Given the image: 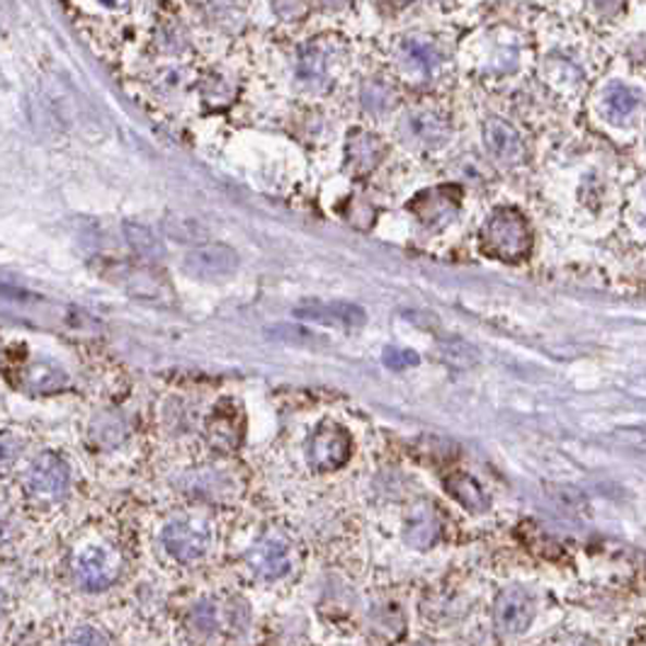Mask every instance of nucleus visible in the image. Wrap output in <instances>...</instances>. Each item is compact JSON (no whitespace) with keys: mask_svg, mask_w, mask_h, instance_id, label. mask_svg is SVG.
I'll return each instance as SVG.
<instances>
[{"mask_svg":"<svg viewBox=\"0 0 646 646\" xmlns=\"http://www.w3.org/2000/svg\"><path fill=\"white\" fill-rule=\"evenodd\" d=\"M440 530H443L440 515H437L435 506L423 501L411 508L409 518H406L403 533H406V542H409L411 547L428 549L435 545L437 537H440Z\"/></svg>","mask_w":646,"mask_h":646,"instance_id":"obj_12","label":"nucleus"},{"mask_svg":"<svg viewBox=\"0 0 646 646\" xmlns=\"http://www.w3.org/2000/svg\"><path fill=\"white\" fill-rule=\"evenodd\" d=\"M479 244L488 258L504 260V263H518L530 256L533 248V232H530L527 219L513 207H501L486 219Z\"/></svg>","mask_w":646,"mask_h":646,"instance_id":"obj_1","label":"nucleus"},{"mask_svg":"<svg viewBox=\"0 0 646 646\" xmlns=\"http://www.w3.org/2000/svg\"><path fill=\"white\" fill-rule=\"evenodd\" d=\"M440 356L447 364H455V368H469V364H474L479 360V352L464 340L440 343Z\"/></svg>","mask_w":646,"mask_h":646,"instance_id":"obj_19","label":"nucleus"},{"mask_svg":"<svg viewBox=\"0 0 646 646\" xmlns=\"http://www.w3.org/2000/svg\"><path fill=\"white\" fill-rule=\"evenodd\" d=\"M76 576L86 591H105L120 576V559L108 547H90L78 559Z\"/></svg>","mask_w":646,"mask_h":646,"instance_id":"obj_7","label":"nucleus"},{"mask_svg":"<svg viewBox=\"0 0 646 646\" xmlns=\"http://www.w3.org/2000/svg\"><path fill=\"white\" fill-rule=\"evenodd\" d=\"M248 567L253 574L263 581H277L289 574V549L279 537H263L258 545L248 551Z\"/></svg>","mask_w":646,"mask_h":646,"instance_id":"obj_10","label":"nucleus"},{"mask_svg":"<svg viewBox=\"0 0 646 646\" xmlns=\"http://www.w3.org/2000/svg\"><path fill=\"white\" fill-rule=\"evenodd\" d=\"M207 433H210V440L219 450L232 452L244 440V411L241 406L234 403L232 399H222L207 421Z\"/></svg>","mask_w":646,"mask_h":646,"instance_id":"obj_9","label":"nucleus"},{"mask_svg":"<svg viewBox=\"0 0 646 646\" xmlns=\"http://www.w3.org/2000/svg\"><path fill=\"white\" fill-rule=\"evenodd\" d=\"M535 618V602L523 588H508L496 598L494 622L496 630L508 637L523 634Z\"/></svg>","mask_w":646,"mask_h":646,"instance_id":"obj_6","label":"nucleus"},{"mask_svg":"<svg viewBox=\"0 0 646 646\" xmlns=\"http://www.w3.org/2000/svg\"><path fill=\"white\" fill-rule=\"evenodd\" d=\"M602 105H606V114L612 124H618V127H624V124H630L634 117H637V112L644 105V96L632 86H622V83H612V86L606 90V100H602Z\"/></svg>","mask_w":646,"mask_h":646,"instance_id":"obj_14","label":"nucleus"},{"mask_svg":"<svg viewBox=\"0 0 646 646\" xmlns=\"http://www.w3.org/2000/svg\"><path fill=\"white\" fill-rule=\"evenodd\" d=\"M185 275L197 279H224L234 275L238 270V253L226 244H204L200 248H192L183 260Z\"/></svg>","mask_w":646,"mask_h":646,"instance_id":"obj_4","label":"nucleus"},{"mask_svg":"<svg viewBox=\"0 0 646 646\" xmlns=\"http://www.w3.org/2000/svg\"><path fill=\"white\" fill-rule=\"evenodd\" d=\"M71 484V469L54 452H41L27 469V492L37 501L54 504L66 496Z\"/></svg>","mask_w":646,"mask_h":646,"instance_id":"obj_3","label":"nucleus"},{"mask_svg":"<svg viewBox=\"0 0 646 646\" xmlns=\"http://www.w3.org/2000/svg\"><path fill=\"white\" fill-rule=\"evenodd\" d=\"M350 433L333 421H323L309 437L307 457L309 467L319 474L336 472L350 457Z\"/></svg>","mask_w":646,"mask_h":646,"instance_id":"obj_2","label":"nucleus"},{"mask_svg":"<svg viewBox=\"0 0 646 646\" xmlns=\"http://www.w3.org/2000/svg\"><path fill=\"white\" fill-rule=\"evenodd\" d=\"M295 316L305 321H314V323H326V326H336V328H360L368 323V311L358 305H350V301L311 299L307 305L295 309Z\"/></svg>","mask_w":646,"mask_h":646,"instance_id":"obj_8","label":"nucleus"},{"mask_svg":"<svg viewBox=\"0 0 646 646\" xmlns=\"http://www.w3.org/2000/svg\"><path fill=\"white\" fill-rule=\"evenodd\" d=\"M268 336L283 343H291V346H305V348L326 346V338L305 326H295V323H279V326L268 328Z\"/></svg>","mask_w":646,"mask_h":646,"instance_id":"obj_17","label":"nucleus"},{"mask_svg":"<svg viewBox=\"0 0 646 646\" xmlns=\"http://www.w3.org/2000/svg\"><path fill=\"white\" fill-rule=\"evenodd\" d=\"M105 3H110V5L117 3V5H120V3H124V0H105Z\"/></svg>","mask_w":646,"mask_h":646,"instance_id":"obj_21","label":"nucleus"},{"mask_svg":"<svg viewBox=\"0 0 646 646\" xmlns=\"http://www.w3.org/2000/svg\"><path fill=\"white\" fill-rule=\"evenodd\" d=\"M486 149L492 151L494 159L504 165H515L523 161V141H520L518 132L510 124L501 120H492L484 129Z\"/></svg>","mask_w":646,"mask_h":646,"instance_id":"obj_13","label":"nucleus"},{"mask_svg":"<svg viewBox=\"0 0 646 646\" xmlns=\"http://www.w3.org/2000/svg\"><path fill=\"white\" fill-rule=\"evenodd\" d=\"M124 236H127L129 246L141 258H159V256H163L161 244L156 241V236L151 234V228H146V226H141L137 222H127V224H124Z\"/></svg>","mask_w":646,"mask_h":646,"instance_id":"obj_18","label":"nucleus"},{"mask_svg":"<svg viewBox=\"0 0 646 646\" xmlns=\"http://www.w3.org/2000/svg\"><path fill=\"white\" fill-rule=\"evenodd\" d=\"M457 207H460V190H455V187H437V190H428L415 197L411 202V212L425 226H443L455 216Z\"/></svg>","mask_w":646,"mask_h":646,"instance_id":"obj_11","label":"nucleus"},{"mask_svg":"<svg viewBox=\"0 0 646 646\" xmlns=\"http://www.w3.org/2000/svg\"><path fill=\"white\" fill-rule=\"evenodd\" d=\"M445 488L457 504L464 506L467 510H472V513H484V510L488 508V498L484 494V488L464 472H455L447 476Z\"/></svg>","mask_w":646,"mask_h":646,"instance_id":"obj_16","label":"nucleus"},{"mask_svg":"<svg viewBox=\"0 0 646 646\" xmlns=\"http://www.w3.org/2000/svg\"><path fill=\"white\" fill-rule=\"evenodd\" d=\"M419 352L413 350H406V348H387L384 350V364H387L389 370H406V368H413V364H419Z\"/></svg>","mask_w":646,"mask_h":646,"instance_id":"obj_20","label":"nucleus"},{"mask_svg":"<svg viewBox=\"0 0 646 646\" xmlns=\"http://www.w3.org/2000/svg\"><path fill=\"white\" fill-rule=\"evenodd\" d=\"M212 527L202 520H175L163 533V545L175 559L195 561L212 547Z\"/></svg>","mask_w":646,"mask_h":646,"instance_id":"obj_5","label":"nucleus"},{"mask_svg":"<svg viewBox=\"0 0 646 646\" xmlns=\"http://www.w3.org/2000/svg\"><path fill=\"white\" fill-rule=\"evenodd\" d=\"M10 374H15V377H10L15 382V387H27L29 392H37V394L54 392L66 384V374L49 362H39V364L33 362L27 364V368L15 370Z\"/></svg>","mask_w":646,"mask_h":646,"instance_id":"obj_15","label":"nucleus"}]
</instances>
